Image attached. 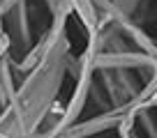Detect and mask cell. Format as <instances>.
<instances>
[{
    "instance_id": "obj_3",
    "label": "cell",
    "mask_w": 157,
    "mask_h": 138,
    "mask_svg": "<svg viewBox=\"0 0 157 138\" xmlns=\"http://www.w3.org/2000/svg\"><path fill=\"white\" fill-rule=\"evenodd\" d=\"M148 0H111L113 9L118 12V16H127V19H139V12L143 9Z\"/></svg>"
},
{
    "instance_id": "obj_1",
    "label": "cell",
    "mask_w": 157,
    "mask_h": 138,
    "mask_svg": "<svg viewBox=\"0 0 157 138\" xmlns=\"http://www.w3.org/2000/svg\"><path fill=\"white\" fill-rule=\"evenodd\" d=\"M99 81H97L99 90H102L104 99L111 108L116 106H127L129 101H134L139 92L143 88V81L139 78V74L134 69H97Z\"/></svg>"
},
{
    "instance_id": "obj_2",
    "label": "cell",
    "mask_w": 157,
    "mask_h": 138,
    "mask_svg": "<svg viewBox=\"0 0 157 138\" xmlns=\"http://www.w3.org/2000/svg\"><path fill=\"white\" fill-rule=\"evenodd\" d=\"M2 25H5V32L10 37V53L14 55V60H21L37 42L33 37L28 0H16V5L5 14Z\"/></svg>"
},
{
    "instance_id": "obj_4",
    "label": "cell",
    "mask_w": 157,
    "mask_h": 138,
    "mask_svg": "<svg viewBox=\"0 0 157 138\" xmlns=\"http://www.w3.org/2000/svg\"><path fill=\"white\" fill-rule=\"evenodd\" d=\"M14 5H16V0H0V23H2L5 14H7V12H10Z\"/></svg>"
}]
</instances>
